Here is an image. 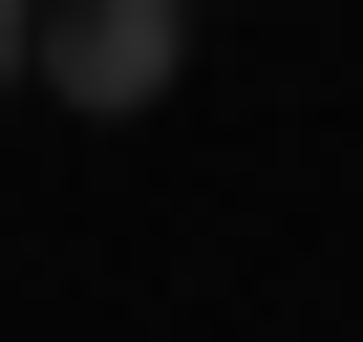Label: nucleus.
<instances>
[{"label": "nucleus", "instance_id": "f257e3e1", "mask_svg": "<svg viewBox=\"0 0 363 342\" xmlns=\"http://www.w3.org/2000/svg\"><path fill=\"white\" fill-rule=\"evenodd\" d=\"M171 65H193L171 0H43V65H22V86H65V107H150Z\"/></svg>", "mask_w": 363, "mask_h": 342}, {"label": "nucleus", "instance_id": "f03ea898", "mask_svg": "<svg viewBox=\"0 0 363 342\" xmlns=\"http://www.w3.org/2000/svg\"><path fill=\"white\" fill-rule=\"evenodd\" d=\"M22 65H43V0H0V86H22Z\"/></svg>", "mask_w": 363, "mask_h": 342}]
</instances>
